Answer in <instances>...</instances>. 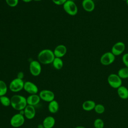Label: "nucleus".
I'll return each instance as SVG.
<instances>
[{
  "mask_svg": "<svg viewBox=\"0 0 128 128\" xmlns=\"http://www.w3.org/2000/svg\"><path fill=\"white\" fill-rule=\"evenodd\" d=\"M115 58L116 56L111 52H106L101 56L100 62L104 66H108L114 62Z\"/></svg>",
  "mask_w": 128,
  "mask_h": 128,
  "instance_id": "nucleus-6",
  "label": "nucleus"
},
{
  "mask_svg": "<svg viewBox=\"0 0 128 128\" xmlns=\"http://www.w3.org/2000/svg\"><path fill=\"white\" fill-rule=\"evenodd\" d=\"M94 110L95 112L98 114H102L105 111V107L104 106L100 104H96Z\"/></svg>",
  "mask_w": 128,
  "mask_h": 128,
  "instance_id": "nucleus-25",
  "label": "nucleus"
},
{
  "mask_svg": "<svg viewBox=\"0 0 128 128\" xmlns=\"http://www.w3.org/2000/svg\"><path fill=\"white\" fill-rule=\"evenodd\" d=\"M24 122V116L20 113L14 114L10 120V125L14 128H18L22 126Z\"/></svg>",
  "mask_w": 128,
  "mask_h": 128,
  "instance_id": "nucleus-7",
  "label": "nucleus"
},
{
  "mask_svg": "<svg viewBox=\"0 0 128 128\" xmlns=\"http://www.w3.org/2000/svg\"><path fill=\"white\" fill-rule=\"evenodd\" d=\"M59 108V104L58 102L56 100H53L49 102L48 105V110L49 112L52 114L56 113Z\"/></svg>",
  "mask_w": 128,
  "mask_h": 128,
  "instance_id": "nucleus-19",
  "label": "nucleus"
},
{
  "mask_svg": "<svg viewBox=\"0 0 128 128\" xmlns=\"http://www.w3.org/2000/svg\"><path fill=\"white\" fill-rule=\"evenodd\" d=\"M118 76L122 79H126L128 78V68L124 67L120 68L118 72Z\"/></svg>",
  "mask_w": 128,
  "mask_h": 128,
  "instance_id": "nucleus-21",
  "label": "nucleus"
},
{
  "mask_svg": "<svg viewBox=\"0 0 128 128\" xmlns=\"http://www.w3.org/2000/svg\"><path fill=\"white\" fill-rule=\"evenodd\" d=\"M122 61L126 67L128 68V53H126L122 56Z\"/></svg>",
  "mask_w": 128,
  "mask_h": 128,
  "instance_id": "nucleus-27",
  "label": "nucleus"
},
{
  "mask_svg": "<svg viewBox=\"0 0 128 128\" xmlns=\"http://www.w3.org/2000/svg\"><path fill=\"white\" fill-rule=\"evenodd\" d=\"M6 4L10 7H15L16 6L18 3V0H6Z\"/></svg>",
  "mask_w": 128,
  "mask_h": 128,
  "instance_id": "nucleus-26",
  "label": "nucleus"
},
{
  "mask_svg": "<svg viewBox=\"0 0 128 128\" xmlns=\"http://www.w3.org/2000/svg\"><path fill=\"white\" fill-rule=\"evenodd\" d=\"M39 96L41 100L46 102H50L54 100V93L50 90H44L39 93Z\"/></svg>",
  "mask_w": 128,
  "mask_h": 128,
  "instance_id": "nucleus-10",
  "label": "nucleus"
},
{
  "mask_svg": "<svg viewBox=\"0 0 128 128\" xmlns=\"http://www.w3.org/2000/svg\"><path fill=\"white\" fill-rule=\"evenodd\" d=\"M125 44L122 42H118L114 44L112 48L111 52L115 56H118L122 54L125 50Z\"/></svg>",
  "mask_w": 128,
  "mask_h": 128,
  "instance_id": "nucleus-9",
  "label": "nucleus"
},
{
  "mask_svg": "<svg viewBox=\"0 0 128 128\" xmlns=\"http://www.w3.org/2000/svg\"><path fill=\"white\" fill-rule=\"evenodd\" d=\"M54 58V52L50 49L42 50L38 55V61L44 64H52Z\"/></svg>",
  "mask_w": 128,
  "mask_h": 128,
  "instance_id": "nucleus-2",
  "label": "nucleus"
},
{
  "mask_svg": "<svg viewBox=\"0 0 128 128\" xmlns=\"http://www.w3.org/2000/svg\"><path fill=\"white\" fill-rule=\"evenodd\" d=\"M0 102L1 104L4 106H8L11 104L10 98L6 96H0Z\"/></svg>",
  "mask_w": 128,
  "mask_h": 128,
  "instance_id": "nucleus-23",
  "label": "nucleus"
},
{
  "mask_svg": "<svg viewBox=\"0 0 128 128\" xmlns=\"http://www.w3.org/2000/svg\"><path fill=\"white\" fill-rule=\"evenodd\" d=\"M10 106H12V108L16 110L20 111L24 110L26 106L28 105L26 98L19 94H15L12 96L10 98Z\"/></svg>",
  "mask_w": 128,
  "mask_h": 128,
  "instance_id": "nucleus-1",
  "label": "nucleus"
},
{
  "mask_svg": "<svg viewBox=\"0 0 128 128\" xmlns=\"http://www.w3.org/2000/svg\"><path fill=\"white\" fill-rule=\"evenodd\" d=\"M96 105V102L92 100H86L82 104V108L86 111H90L94 110Z\"/></svg>",
  "mask_w": 128,
  "mask_h": 128,
  "instance_id": "nucleus-18",
  "label": "nucleus"
},
{
  "mask_svg": "<svg viewBox=\"0 0 128 128\" xmlns=\"http://www.w3.org/2000/svg\"><path fill=\"white\" fill-rule=\"evenodd\" d=\"M34 0V1H36V2H38V1H40L42 0Z\"/></svg>",
  "mask_w": 128,
  "mask_h": 128,
  "instance_id": "nucleus-34",
  "label": "nucleus"
},
{
  "mask_svg": "<svg viewBox=\"0 0 128 128\" xmlns=\"http://www.w3.org/2000/svg\"><path fill=\"white\" fill-rule=\"evenodd\" d=\"M24 82L22 80L16 78L12 80L10 84L9 88L12 92H18L24 89Z\"/></svg>",
  "mask_w": 128,
  "mask_h": 128,
  "instance_id": "nucleus-5",
  "label": "nucleus"
},
{
  "mask_svg": "<svg viewBox=\"0 0 128 128\" xmlns=\"http://www.w3.org/2000/svg\"><path fill=\"white\" fill-rule=\"evenodd\" d=\"M22 0L24 2H32L33 0Z\"/></svg>",
  "mask_w": 128,
  "mask_h": 128,
  "instance_id": "nucleus-30",
  "label": "nucleus"
},
{
  "mask_svg": "<svg viewBox=\"0 0 128 128\" xmlns=\"http://www.w3.org/2000/svg\"><path fill=\"white\" fill-rule=\"evenodd\" d=\"M74 128H86L84 126H76Z\"/></svg>",
  "mask_w": 128,
  "mask_h": 128,
  "instance_id": "nucleus-31",
  "label": "nucleus"
},
{
  "mask_svg": "<svg viewBox=\"0 0 128 128\" xmlns=\"http://www.w3.org/2000/svg\"><path fill=\"white\" fill-rule=\"evenodd\" d=\"M82 6L85 11L92 12L95 8V4L92 0H83Z\"/></svg>",
  "mask_w": 128,
  "mask_h": 128,
  "instance_id": "nucleus-15",
  "label": "nucleus"
},
{
  "mask_svg": "<svg viewBox=\"0 0 128 128\" xmlns=\"http://www.w3.org/2000/svg\"><path fill=\"white\" fill-rule=\"evenodd\" d=\"M8 91V87L6 82L0 80V96H5Z\"/></svg>",
  "mask_w": 128,
  "mask_h": 128,
  "instance_id": "nucleus-22",
  "label": "nucleus"
},
{
  "mask_svg": "<svg viewBox=\"0 0 128 128\" xmlns=\"http://www.w3.org/2000/svg\"><path fill=\"white\" fill-rule=\"evenodd\" d=\"M29 69L30 74L33 76H38L42 71L40 63L38 60H34L32 61L30 64Z\"/></svg>",
  "mask_w": 128,
  "mask_h": 128,
  "instance_id": "nucleus-8",
  "label": "nucleus"
},
{
  "mask_svg": "<svg viewBox=\"0 0 128 128\" xmlns=\"http://www.w3.org/2000/svg\"><path fill=\"white\" fill-rule=\"evenodd\" d=\"M52 64L53 65V66L56 70H60L62 68L64 65L63 61L62 60V58H56V57H55Z\"/></svg>",
  "mask_w": 128,
  "mask_h": 128,
  "instance_id": "nucleus-20",
  "label": "nucleus"
},
{
  "mask_svg": "<svg viewBox=\"0 0 128 128\" xmlns=\"http://www.w3.org/2000/svg\"><path fill=\"white\" fill-rule=\"evenodd\" d=\"M24 76V74L22 72H19L18 74V75H17V78H18L20 79H22V80Z\"/></svg>",
  "mask_w": 128,
  "mask_h": 128,
  "instance_id": "nucleus-29",
  "label": "nucleus"
},
{
  "mask_svg": "<svg viewBox=\"0 0 128 128\" xmlns=\"http://www.w3.org/2000/svg\"><path fill=\"white\" fill-rule=\"evenodd\" d=\"M24 116L28 119L33 118L36 115V110L34 106L27 105L24 110Z\"/></svg>",
  "mask_w": 128,
  "mask_h": 128,
  "instance_id": "nucleus-13",
  "label": "nucleus"
},
{
  "mask_svg": "<svg viewBox=\"0 0 128 128\" xmlns=\"http://www.w3.org/2000/svg\"><path fill=\"white\" fill-rule=\"evenodd\" d=\"M40 98L39 95L37 94H30L26 98V102L28 105L35 106L37 105L40 100Z\"/></svg>",
  "mask_w": 128,
  "mask_h": 128,
  "instance_id": "nucleus-14",
  "label": "nucleus"
},
{
  "mask_svg": "<svg viewBox=\"0 0 128 128\" xmlns=\"http://www.w3.org/2000/svg\"><path fill=\"white\" fill-rule=\"evenodd\" d=\"M94 128H104V123L102 119L98 118L94 120Z\"/></svg>",
  "mask_w": 128,
  "mask_h": 128,
  "instance_id": "nucleus-24",
  "label": "nucleus"
},
{
  "mask_svg": "<svg viewBox=\"0 0 128 128\" xmlns=\"http://www.w3.org/2000/svg\"><path fill=\"white\" fill-rule=\"evenodd\" d=\"M24 89L30 94H37L38 90V86L34 83L30 81L24 82Z\"/></svg>",
  "mask_w": 128,
  "mask_h": 128,
  "instance_id": "nucleus-11",
  "label": "nucleus"
},
{
  "mask_svg": "<svg viewBox=\"0 0 128 128\" xmlns=\"http://www.w3.org/2000/svg\"><path fill=\"white\" fill-rule=\"evenodd\" d=\"M38 128H44V127H43V126H42H42H41V127H40V126H38Z\"/></svg>",
  "mask_w": 128,
  "mask_h": 128,
  "instance_id": "nucleus-33",
  "label": "nucleus"
},
{
  "mask_svg": "<svg viewBox=\"0 0 128 128\" xmlns=\"http://www.w3.org/2000/svg\"><path fill=\"white\" fill-rule=\"evenodd\" d=\"M64 10L70 16H75L77 14L78 8L75 2L70 0H67L63 4Z\"/></svg>",
  "mask_w": 128,
  "mask_h": 128,
  "instance_id": "nucleus-3",
  "label": "nucleus"
},
{
  "mask_svg": "<svg viewBox=\"0 0 128 128\" xmlns=\"http://www.w3.org/2000/svg\"><path fill=\"white\" fill-rule=\"evenodd\" d=\"M126 5H127L128 6V0H126Z\"/></svg>",
  "mask_w": 128,
  "mask_h": 128,
  "instance_id": "nucleus-32",
  "label": "nucleus"
},
{
  "mask_svg": "<svg viewBox=\"0 0 128 128\" xmlns=\"http://www.w3.org/2000/svg\"><path fill=\"white\" fill-rule=\"evenodd\" d=\"M117 92L118 96L123 100L128 98V88L123 86H121L117 88Z\"/></svg>",
  "mask_w": 128,
  "mask_h": 128,
  "instance_id": "nucleus-17",
  "label": "nucleus"
},
{
  "mask_svg": "<svg viewBox=\"0 0 128 128\" xmlns=\"http://www.w3.org/2000/svg\"><path fill=\"white\" fill-rule=\"evenodd\" d=\"M52 2L56 5H63L67 0H52Z\"/></svg>",
  "mask_w": 128,
  "mask_h": 128,
  "instance_id": "nucleus-28",
  "label": "nucleus"
},
{
  "mask_svg": "<svg viewBox=\"0 0 128 128\" xmlns=\"http://www.w3.org/2000/svg\"><path fill=\"white\" fill-rule=\"evenodd\" d=\"M108 84L114 88H118L122 86V79L118 74H111L108 77Z\"/></svg>",
  "mask_w": 128,
  "mask_h": 128,
  "instance_id": "nucleus-4",
  "label": "nucleus"
},
{
  "mask_svg": "<svg viewBox=\"0 0 128 128\" xmlns=\"http://www.w3.org/2000/svg\"><path fill=\"white\" fill-rule=\"evenodd\" d=\"M55 122V119L53 116H48L44 120L42 126L44 128H52L54 126Z\"/></svg>",
  "mask_w": 128,
  "mask_h": 128,
  "instance_id": "nucleus-16",
  "label": "nucleus"
},
{
  "mask_svg": "<svg viewBox=\"0 0 128 128\" xmlns=\"http://www.w3.org/2000/svg\"><path fill=\"white\" fill-rule=\"evenodd\" d=\"M53 52L55 57L61 58L66 54L67 48L64 45L59 44L55 48Z\"/></svg>",
  "mask_w": 128,
  "mask_h": 128,
  "instance_id": "nucleus-12",
  "label": "nucleus"
}]
</instances>
